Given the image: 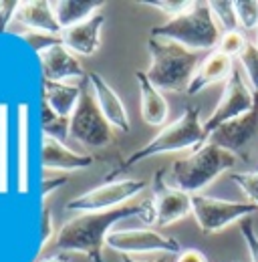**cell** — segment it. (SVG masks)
Wrapping results in <instances>:
<instances>
[{"instance_id": "cell-1", "label": "cell", "mask_w": 258, "mask_h": 262, "mask_svg": "<svg viewBox=\"0 0 258 262\" xmlns=\"http://www.w3.org/2000/svg\"><path fill=\"white\" fill-rule=\"evenodd\" d=\"M131 216H137L152 226V202L125 204L107 212L77 214L57 232L55 248L61 252L83 254L91 262H103V246L109 236V228Z\"/></svg>"}, {"instance_id": "cell-2", "label": "cell", "mask_w": 258, "mask_h": 262, "mask_svg": "<svg viewBox=\"0 0 258 262\" xmlns=\"http://www.w3.org/2000/svg\"><path fill=\"white\" fill-rule=\"evenodd\" d=\"M234 164H236L234 154L206 141L188 158L176 160L167 169H163V178L171 188L196 196Z\"/></svg>"}, {"instance_id": "cell-3", "label": "cell", "mask_w": 258, "mask_h": 262, "mask_svg": "<svg viewBox=\"0 0 258 262\" xmlns=\"http://www.w3.org/2000/svg\"><path fill=\"white\" fill-rule=\"evenodd\" d=\"M152 65L145 71L147 79L161 91H188L193 75L200 67V57L190 49L167 40L149 36L147 40Z\"/></svg>"}, {"instance_id": "cell-4", "label": "cell", "mask_w": 258, "mask_h": 262, "mask_svg": "<svg viewBox=\"0 0 258 262\" xmlns=\"http://www.w3.org/2000/svg\"><path fill=\"white\" fill-rule=\"evenodd\" d=\"M222 31L218 29L210 4L208 2H196L190 12L178 16V18H169L167 23L158 25L149 31V36L156 38H167L174 40L190 51H208L218 47Z\"/></svg>"}, {"instance_id": "cell-5", "label": "cell", "mask_w": 258, "mask_h": 262, "mask_svg": "<svg viewBox=\"0 0 258 262\" xmlns=\"http://www.w3.org/2000/svg\"><path fill=\"white\" fill-rule=\"evenodd\" d=\"M208 141V133L204 129V123L200 119V109L198 107H186V111L167 127L163 129L141 149L133 151L127 160L123 162V169L129 165H135L147 158L161 156V154H171V151H184V149H198Z\"/></svg>"}, {"instance_id": "cell-6", "label": "cell", "mask_w": 258, "mask_h": 262, "mask_svg": "<svg viewBox=\"0 0 258 262\" xmlns=\"http://www.w3.org/2000/svg\"><path fill=\"white\" fill-rule=\"evenodd\" d=\"M81 97L71 115V137L89 147H105L111 143V125L103 117L93 95L91 83L85 77L81 81Z\"/></svg>"}, {"instance_id": "cell-7", "label": "cell", "mask_w": 258, "mask_h": 262, "mask_svg": "<svg viewBox=\"0 0 258 262\" xmlns=\"http://www.w3.org/2000/svg\"><path fill=\"white\" fill-rule=\"evenodd\" d=\"M192 214L204 234H216L234 222H242L258 214V206L252 202H228L196 194L192 196Z\"/></svg>"}, {"instance_id": "cell-8", "label": "cell", "mask_w": 258, "mask_h": 262, "mask_svg": "<svg viewBox=\"0 0 258 262\" xmlns=\"http://www.w3.org/2000/svg\"><path fill=\"white\" fill-rule=\"evenodd\" d=\"M145 188L143 180H117L93 188L81 196L73 198L64 210L77 212V214H89V212H107L119 206L129 204V200L137 196Z\"/></svg>"}, {"instance_id": "cell-9", "label": "cell", "mask_w": 258, "mask_h": 262, "mask_svg": "<svg viewBox=\"0 0 258 262\" xmlns=\"http://www.w3.org/2000/svg\"><path fill=\"white\" fill-rule=\"evenodd\" d=\"M256 103V93L250 89V85L244 79V73L240 71V67H234L230 79L226 81V89L222 93V99L218 101L216 109L212 111V115L204 121V129L210 135L212 131H216L220 125H224L232 119L242 117L244 113H248Z\"/></svg>"}, {"instance_id": "cell-10", "label": "cell", "mask_w": 258, "mask_h": 262, "mask_svg": "<svg viewBox=\"0 0 258 262\" xmlns=\"http://www.w3.org/2000/svg\"><path fill=\"white\" fill-rule=\"evenodd\" d=\"M105 246L119 252L121 256L131 254H145V252H158V254H174L178 256L182 252V246L176 238L160 234L152 228H133V230H113L109 232Z\"/></svg>"}, {"instance_id": "cell-11", "label": "cell", "mask_w": 258, "mask_h": 262, "mask_svg": "<svg viewBox=\"0 0 258 262\" xmlns=\"http://www.w3.org/2000/svg\"><path fill=\"white\" fill-rule=\"evenodd\" d=\"M192 214V196L171 188L165 178L163 169L154 176V198H152V226H171Z\"/></svg>"}, {"instance_id": "cell-12", "label": "cell", "mask_w": 258, "mask_h": 262, "mask_svg": "<svg viewBox=\"0 0 258 262\" xmlns=\"http://www.w3.org/2000/svg\"><path fill=\"white\" fill-rule=\"evenodd\" d=\"M258 139V93L254 107L238 119H232L208 135V141L234 156H242Z\"/></svg>"}, {"instance_id": "cell-13", "label": "cell", "mask_w": 258, "mask_h": 262, "mask_svg": "<svg viewBox=\"0 0 258 262\" xmlns=\"http://www.w3.org/2000/svg\"><path fill=\"white\" fill-rule=\"evenodd\" d=\"M45 81L53 83H67L69 79H85V69L73 57V53L61 45H53L47 51L38 53Z\"/></svg>"}, {"instance_id": "cell-14", "label": "cell", "mask_w": 258, "mask_h": 262, "mask_svg": "<svg viewBox=\"0 0 258 262\" xmlns=\"http://www.w3.org/2000/svg\"><path fill=\"white\" fill-rule=\"evenodd\" d=\"M40 162L45 171H77L85 169L93 164V158L89 154H77L71 147H67L63 141L45 135L42 133V149H40Z\"/></svg>"}, {"instance_id": "cell-15", "label": "cell", "mask_w": 258, "mask_h": 262, "mask_svg": "<svg viewBox=\"0 0 258 262\" xmlns=\"http://www.w3.org/2000/svg\"><path fill=\"white\" fill-rule=\"evenodd\" d=\"M16 119V192L27 196L31 188V109L27 103L18 105Z\"/></svg>"}, {"instance_id": "cell-16", "label": "cell", "mask_w": 258, "mask_h": 262, "mask_svg": "<svg viewBox=\"0 0 258 262\" xmlns=\"http://www.w3.org/2000/svg\"><path fill=\"white\" fill-rule=\"evenodd\" d=\"M95 101L103 113V117L107 119V123L115 129L127 133L129 131V113L123 105V101L119 99V95L113 91V87L99 75V73H89L87 75Z\"/></svg>"}, {"instance_id": "cell-17", "label": "cell", "mask_w": 258, "mask_h": 262, "mask_svg": "<svg viewBox=\"0 0 258 262\" xmlns=\"http://www.w3.org/2000/svg\"><path fill=\"white\" fill-rule=\"evenodd\" d=\"M105 23V14L97 12L89 20L79 23L75 27H69L61 31V42L64 47L81 57H91L95 55L101 42V29Z\"/></svg>"}, {"instance_id": "cell-18", "label": "cell", "mask_w": 258, "mask_h": 262, "mask_svg": "<svg viewBox=\"0 0 258 262\" xmlns=\"http://www.w3.org/2000/svg\"><path fill=\"white\" fill-rule=\"evenodd\" d=\"M234 59L222 55L220 51H212L202 63L198 67L196 75H193L192 83L186 91V95H198L202 89L210 87V85H216V83H222V81H228L232 71H234Z\"/></svg>"}, {"instance_id": "cell-19", "label": "cell", "mask_w": 258, "mask_h": 262, "mask_svg": "<svg viewBox=\"0 0 258 262\" xmlns=\"http://www.w3.org/2000/svg\"><path fill=\"white\" fill-rule=\"evenodd\" d=\"M14 20L27 31H38V33L61 34V27L57 23V16L53 12V4L47 0H25L20 2Z\"/></svg>"}, {"instance_id": "cell-20", "label": "cell", "mask_w": 258, "mask_h": 262, "mask_svg": "<svg viewBox=\"0 0 258 262\" xmlns=\"http://www.w3.org/2000/svg\"><path fill=\"white\" fill-rule=\"evenodd\" d=\"M139 85V99H141V117L147 125H163L169 115V105L161 91L147 79L143 71L135 73Z\"/></svg>"}, {"instance_id": "cell-21", "label": "cell", "mask_w": 258, "mask_h": 262, "mask_svg": "<svg viewBox=\"0 0 258 262\" xmlns=\"http://www.w3.org/2000/svg\"><path fill=\"white\" fill-rule=\"evenodd\" d=\"M51 4H53V12L61 29H69V27L89 20L105 6L103 0H55Z\"/></svg>"}, {"instance_id": "cell-22", "label": "cell", "mask_w": 258, "mask_h": 262, "mask_svg": "<svg viewBox=\"0 0 258 262\" xmlns=\"http://www.w3.org/2000/svg\"><path fill=\"white\" fill-rule=\"evenodd\" d=\"M42 97L55 113L69 117L73 115L79 97H81V87L77 85H69V83H53V81H45L42 83Z\"/></svg>"}, {"instance_id": "cell-23", "label": "cell", "mask_w": 258, "mask_h": 262, "mask_svg": "<svg viewBox=\"0 0 258 262\" xmlns=\"http://www.w3.org/2000/svg\"><path fill=\"white\" fill-rule=\"evenodd\" d=\"M10 107L8 103H0V194H8V182H10Z\"/></svg>"}, {"instance_id": "cell-24", "label": "cell", "mask_w": 258, "mask_h": 262, "mask_svg": "<svg viewBox=\"0 0 258 262\" xmlns=\"http://www.w3.org/2000/svg\"><path fill=\"white\" fill-rule=\"evenodd\" d=\"M40 127H42L45 135H51V137L63 141L64 137L71 135V119L59 115V113H55L47 103H42V109H40Z\"/></svg>"}, {"instance_id": "cell-25", "label": "cell", "mask_w": 258, "mask_h": 262, "mask_svg": "<svg viewBox=\"0 0 258 262\" xmlns=\"http://www.w3.org/2000/svg\"><path fill=\"white\" fill-rule=\"evenodd\" d=\"M208 4H210L214 20L222 33L238 31V18H236V8H234L232 0H212Z\"/></svg>"}, {"instance_id": "cell-26", "label": "cell", "mask_w": 258, "mask_h": 262, "mask_svg": "<svg viewBox=\"0 0 258 262\" xmlns=\"http://www.w3.org/2000/svg\"><path fill=\"white\" fill-rule=\"evenodd\" d=\"M238 61H240V67H242V71H244V75H246V79H248L250 89H252L254 93H258V47H256V42H254V45L248 42Z\"/></svg>"}, {"instance_id": "cell-27", "label": "cell", "mask_w": 258, "mask_h": 262, "mask_svg": "<svg viewBox=\"0 0 258 262\" xmlns=\"http://www.w3.org/2000/svg\"><path fill=\"white\" fill-rule=\"evenodd\" d=\"M246 45H248V40L240 31H230V33H222L216 51H220L222 55L230 57V59H240Z\"/></svg>"}, {"instance_id": "cell-28", "label": "cell", "mask_w": 258, "mask_h": 262, "mask_svg": "<svg viewBox=\"0 0 258 262\" xmlns=\"http://www.w3.org/2000/svg\"><path fill=\"white\" fill-rule=\"evenodd\" d=\"M238 27L246 31H258V2L256 0H234Z\"/></svg>"}, {"instance_id": "cell-29", "label": "cell", "mask_w": 258, "mask_h": 262, "mask_svg": "<svg viewBox=\"0 0 258 262\" xmlns=\"http://www.w3.org/2000/svg\"><path fill=\"white\" fill-rule=\"evenodd\" d=\"M141 4L158 8L163 14H167L169 18H178V16L190 12L196 2H192V0H143Z\"/></svg>"}, {"instance_id": "cell-30", "label": "cell", "mask_w": 258, "mask_h": 262, "mask_svg": "<svg viewBox=\"0 0 258 262\" xmlns=\"http://www.w3.org/2000/svg\"><path fill=\"white\" fill-rule=\"evenodd\" d=\"M230 180L252 200V204L258 206V171H240V173H230Z\"/></svg>"}, {"instance_id": "cell-31", "label": "cell", "mask_w": 258, "mask_h": 262, "mask_svg": "<svg viewBox=\"0 0 258 262\" xmlns=\"http://www.w3.org/2000/svg\"><path fill=\"white\" fill-rule=\"evenodd\" d=\"M20 36L31 45L36 53L47 51L53 45H61V34H49V33H38V31H25Z\"/></svg>"}, {"instance_id": "cell-32", "label": "cell", "mask_w": 258, "mask_h": 262, "mask_svg": "<svg viewBox=\"0 0 258 262\" xmlns=\"http://www.w3.org/2000/svg\"><path fill=\"white\" fill-rule=\"evenodd\" d=\"M240 234H242L246 250L250 254V262H258V234L254 232L252 218H246V220L240 222Z\"/></svg>"}, {"instance_id": "cell-33", "label": "cell", "mask_w": 258, "mask_h": 262, "mask_svg": "<svg viewBox=\"0 0 258 262\" xmlns=\"http://www.w3.org/2000/svg\"><path fill=\"white\" fill-rule=\"evenodd\" d=\"M18 6H20L18 0H0V33L6 31L10 20H14Z\"/></svg>"}, {"instance_id": "cell-34", "label": "cell", "mask_w": 258, "mask_h": 262, "mask_svg": "<svg viewBox=\"0 0 258 262\" xmlns=\"http://www.w3.org/2000/svg\"><path fill=\"white\" fill-rule=\"evenodd\" d=\"M51 176H53L51 171H45V180H42V198H47L49 194H53L61 184L67 182V176H64L63 171H57L55 178H51Z\"/></svg>"}, {"instance_id": "cell-35", "label": "cell", "mask_w": 258, "mask_h": 262, "mask_svg": "<svg viewBox=\"0 0 258 262\" xmlns=\"http://www.w3.org/2000/svg\"><path fill=\"white\" fill-rule=\"evenodd\" d=\"M176 262H208V256H206L202 250L186 248V250H182V252L176 256Z\"/></svg>"}, {"instance_id": "cell-36", "label": "cell", "mask_w": 258, "mask_h": 262, "mask_svg": "<svg viewBox=\"0 0 258 262\" xmlns=\"http://www.w3.org/2000/svg\"><path fill=\"white\" fill-rule=\"evenodd\" d=\"M53 236H55V230H53V214H51V210H45V214H42V248L51 242Z\"/></svg>"}, {"instance_id": "cell-37", "label": "cell", "mask_w": 258, "mask_h": 262, "mask_svg": "<svg viewBox=\"0 0 258 262\" xmlns=\"http://www.w3.org/2000/svg\"><path fill=\"white\" fill-rule=\"evenodd\" d=\"M121 262H176V258H174V254H158L147 260H137L133 256H121Z\"/></svg>"}, {"instance_id": "cell-38", "label": "cell", "mask_w": 258, "mask_h": 262, "mask_svg": "<svg viewBox=\"0 0 258 262\" xmlns=\"http://www.w3.org/2000/svg\"><path fill=\"white\" fill-rule=\"evenodd\" d=\"M40 262H67V258H64L63 254H57V256H49V258H45V260Z\"/></svg>"}, {"instance_id": "cell-39", "label": "cell", "mask_w": 258, "mask_h": 262, "mask_svg": "<svg viewBox=\"0 0 258 262\" xmlns=\"http://www.w3.org/2000/svg\"><path fill=\"white\" fill-rule=\"evenodd\" d=\"M254 171H258V164H256V167H254Z\"/></svg>"}, {"instance_id": "cell-40", "label": "cell", "mask_w": 258, "mask_h": 262, "mask_svg": "<svg viewBox=\"0 0 258 262\" xmlns=\"http://www.w3.org/2000/svg\"><path fill=\"white\" fill-rule=\"evenodd\" d=\"M256 47H258V34H256Z\"/></svg>"}]
</instances>
